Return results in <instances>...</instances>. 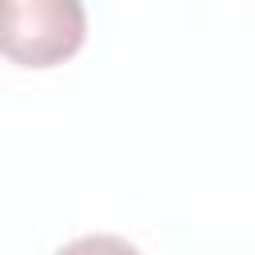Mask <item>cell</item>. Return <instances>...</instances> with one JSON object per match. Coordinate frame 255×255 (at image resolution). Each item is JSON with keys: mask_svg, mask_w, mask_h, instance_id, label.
<instances>
[{"mask_svg": "<svg viewBox=\"0 0 255 255\" xmlns=\"http://www.w3.org/2000/svg\"><path fill=\"white\" fill-rule=\"evenodd\" d=\"M80 0H4V56L20 68H52L84 48Z\"/></svg>", "mask_w": 255, "mask_h": 255, "instance_id": "cell-1", "label": "cell"}]
</instances>
